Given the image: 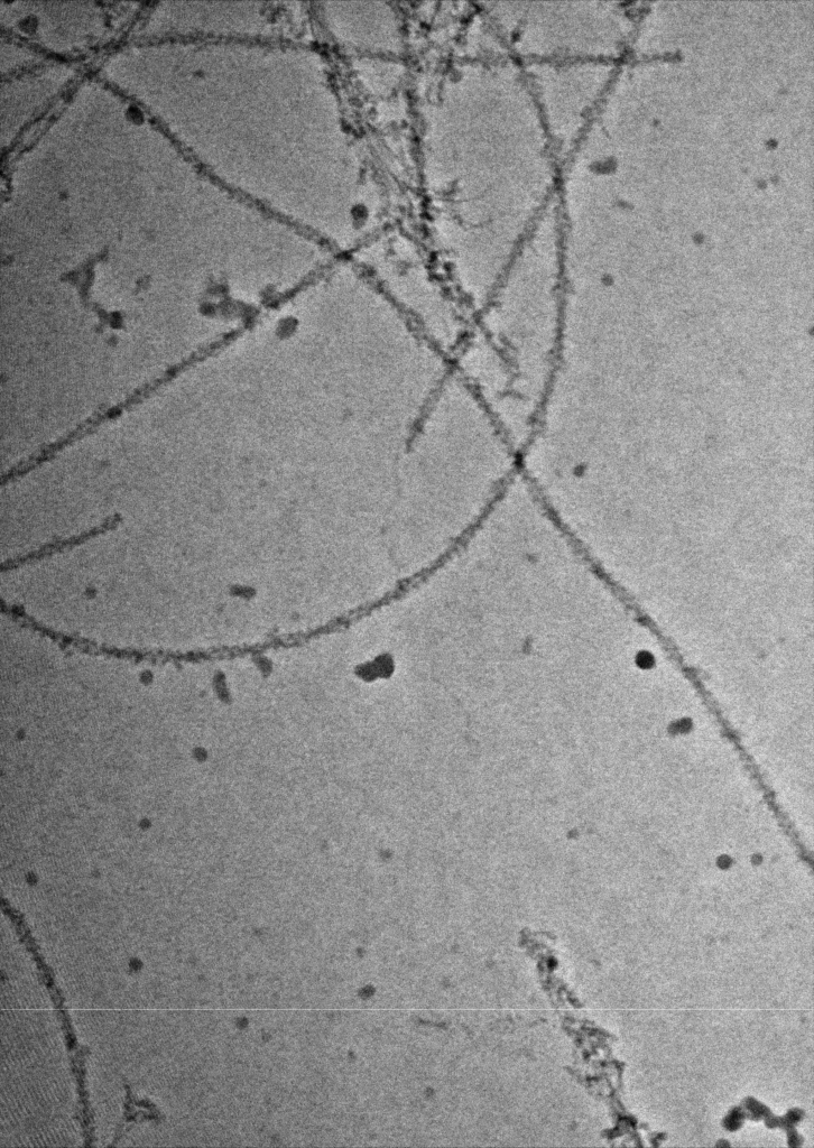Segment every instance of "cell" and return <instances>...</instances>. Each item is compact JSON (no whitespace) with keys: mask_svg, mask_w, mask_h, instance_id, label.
<instances>
[{"mask_svg":"<svg viewBox=\"0 0 814 1148\" xmlns=\"http://www.w3.org/2000/svg\"><path fill=\"white\" fill-rule=\"evenodd\" d=\"M120 522H122V516H120L118 514L111 516L108 518V520L103 525L95 527V529H92L86 533H83L79 536H73V538H71V539L55 541V542L50 543L48 545L42 546V548L39 550L31 552L30 554L24 555V557H22V558H16L14 560H9V561L3 563L2 564V572L8 571V570H13V569H16L18 567L24 566V564L34 563V562L42 560L46 557H51V555H53L55 553L74 548V546H78L82 543H85V542L91 540V539H94V538H96V536H99L100 534H104L110 530L116 529V527L118 526V524Z\"/></svg>","mask_w":814,"mask_h":1148,"instance_id":"6da1fadb","label":"cell"}]
</instances>
